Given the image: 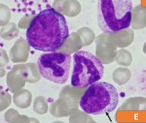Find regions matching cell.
<instances>
[{"mask_svg":"<svg viewBox=\"0 0 146 123\" xmlns=\"http://www.w3.org/2000/svg\"><path fill=\"white\" fill-rule=\"evenodd\" d=\"M33 110L37 114L43 115L48 113V103L46 98L44 96L36 97L33 102Z\"/></svg>","mask_w":146,"mask_h":123,"instance_id":"cell-20","label":"cell"},{"mask_svg":"<svg viewBox=\"0 0 146 123\" xmlns=\"http://www.w3.org/2000/svg\"><path fill=\"white\" fill-rule=\"evenodd\" d=\"M108 36V33L103 32L95 39L96 56L103 64L113 63L117 54V48L110 45Z\"/></svg>","mask_w":146,"mask_h":123,"instance_id":"cell-8","label":"cell"},{"mask_svg":"<svg viewBox=\"0 0 146 123\" xmlns=\"http://www.w3.org/2000/svg\"><path fill=\"white\" fill-rule=\"evenodd\" d=\"M11 18V11L8 6L0 4V26H3L10 22Z\"/></svg>","mask_w":146,"mask_h":123,"instance_id":"cell-23","label":"cell"},{"mask_svg":"<svg viewBox=\"0 0 146 123\" xmlns=\"http://www.w3.org/2000/svg\"><path fill=\"white\" fill-rule=\"evenodd\" d=\"M18 114H19V112L17 110L14 109H10L5 114V121L7 122L13 123V121L15 120V118Z\"/></svg>","mask_w":146,"mask_h":123,"instance_id":"cell-26","label":"cell"},{"mask_svg":"<svg viewBox=\"0 0 146 123\" xmlns=\"http://www.w3.org/2000/svg\"><path fill=\"white\" fill-rule=\"evenodd\" d=\"M9 61L10 59L7 51L4 49L0 48V66L5 67L8 64Z\"/></svg>","mask_w":146,"mask_h":123,"instance_id":"cell-27","label":"cell"},{"mask_svg":"<svg viewBox=\"0 0 146 123\" xmlns=\"http://www.w3.org/2000/svg\"><path fill=\"white\" fill-rule=\"evenodd\" d=\"M28 80L27 64L15 65L7 74V85L11 93H14L24 87Z\"/></svg>","mask_w":146,"mask_h":123,"instance_id":"cell-7","label":"cell"},{"mask_svg":"<svg viewBox=\"0 0 146 123\" xmlns=\"http://www.w3.org/2000/svg\"><path fill=\"white\" fill-rule=\"evenodd\" d=\"M143 51L145 54L146 55V42H145V44L143 45Z\"/></svg>","mask_w":146,"mask_h":123,"instance_id":"cell-30","label":"cell"},{"mask_svg":"<svg viewBox=\"0 0 146 123\" xmlns=\"http://www.w3.org/2000/svg\"><path fill=\"white\" fill-rule=\"evenodd\" d=\"M54 1H56V0H54Z\"/></svg>","mask_w":146,"mask_h":123,"instance_id":"cell-31","label":"cell"},{"mask_svg":"<svg viewBox=\"0 0 146 123\" xmlns=\"http://www.w3.org/2000/svg\"><path fill=\"white\" fill-rule=\"evenodd\" d=\"M131 78V72L127 67H118L112 74V79L115 84L124 85Z\"/></svg>","mask_w":146,"mask_h":123,"instance_id":"cell-16","label":"cell"},{"mask_svg":"<svg viewBox=\"0 0 146 123\" xmlns=\"http://www.w3.org/2000/svg\"><path fill=\"white\" fill-rule=\"evenodd\" d=\"M81 12V5L78 0H64L61 13L69 18L78 16Z\"/></svg>","mask_w":146,"mask_h":123,"instance_id":"cell-15","label":"cell"},{"mask_svg":"<svg viewBox=\"0 0 146 123\" xmlns=\"http://www.w3.org/2000/svg\"><path fill=\"white\" fill-rule=\"evenodd\" d=\"M11 95L7 92L0 90V112L8 108L11 104Z\"/></svg>","mask_w":146,"mask_h":123,"instance_id":"cell-24","label":"cell"},{"mask_svg":"<svg viewBox=\"0 0 146 123\" xmlns=\"http://www.w3.org/2000/svg\"><path fill=\"white\" fill-rule=\"evenodd\" d=\"M119 96L116 88L106 82L91 84L83 92L79 106L88 114L100 115L111 113L118 104Z\"/></svg>","mask_w":146,"mask_h":123,"instance_id":"cell-2","label":"cell"},{"mask_svg":"<svg viewBox=\"0 0 146 123\" xmlns=\"http://www.w3.org/2000/svg\"><path fill=\"white\" fill-rule=\"evenodd\" d=\"M29 43L27 39H19L15 42L10 51V59L14 63H25L30 53Z\"/></svg>","mask_w":146,"mask_h":123,"instance_id":"cell-10","label":"cell"},{"mask_svg":"<svg viewBox=\"0 0 146 123\" xmlns=\"http://www.w3.org/2000/svg\"><path fill=\"white\" fill-rule=\"evenodd\" d=\"M64 2V0H56V1H54L53 5H52V7H53V9H55L56 11H58V12L61 13L62 7H63Z\"/></svg>","mask_w":146,"mask_h":123,"instance_id":"cell-28","label":"cell"},{"mask_svg":"<svg viewBox=\"0 0 146 123\" xmlns=\"http://www.w3.org/2000/svg\"><path fill=\"white\" fill-rule=\"evenodd\" d=\"M76 32L81 39L83 47L91 45L94 42L95 39H96L94 32L91 28H88V27H82V28H79Z\"/></svg>","mask_w":146,"mask_h":123,"instance_id":"cell-18","label":"cell"},{"mask_svg":"<svg viewBox=\"0 0 146 123\" xmlns=\"http://www.w3.org/2000/svg\"><path fill=\"white\" fill-rule=\"evenodd\" d=\"M83 47V43L80 36L77 32H72L69 34V37H67L63 45L60 47L58 52L71 55L79 51Z\"/></svg>","mask_w":146,"mask_h":123,"instance_id":"cell-11","label":"cell"},{"mask_svg":"<svg viewBox=\"0 0 146 123\" xmlns=\"http://www.w3.org/2000/svg\"><path fill=\"white\" fill-rule=\"evenodd\" d=\"M19 33L18 27L14 23H10L2 26L0 29V37L3 39L11 40L16 37Z\"/></svg>","mask_w":146,"mask_h":123,"instance_id":"cell-17","label":"cell"},{"mask_svg":"<svg viewBox=\"0 0 146 123\" xmlns=\"http://www.w3.org/2000/svg\"><path fill=\"white\" fill-rule=\"evenodd\" d=\"M131 0H98L97 20L102 32L112 33L131 26Z\"/></svg>","mask_w":146,"mask_h":123,"instance_id":"cell-3","label":"cell"},{"mask_svg":"<svg viewBox=\"0 0 146 123\" xmlns=\"http://www.w3.org/2000/svg\"><path fill=\"white\" fill-rule=\"evenodd\" d=\"M14 104L20 109H27L31 106L32 102V94L29 90L23 89L14 93L13 97Z\"/></svg>","mask_w":146,"mask_h":123,"instance_id":"cell-14","label":"cell"},{"mask_svg":"<svg viewBox=\"0 0 146 123\" xmlns=\"http://www.w3.org/2000/svg\"><path fill=\"white\" fill-rule=\"evenodd\" d=\"M85 89L66 85L60 90L59 97L50 104V113L54 117H66L78 110L79 101Z\"/></svg>","mask_w":146,"mask_h":123,"instance_id":"cell-6","label":"cell"},{"mask_svg":"<svg viewBox=\"0 0 146 123\" xmlns=\"http://www.w3.org/2000/svg\"><path fill=\"white\" fill-rule=\"evenodd\" d=\"M69 122L70 123H80V122H94V120L91 118L88 114L85 112L76 110L70 116Z\"/></svg>","mask_w":146,"mask_h":123,"instance_id":"cell-22","label":"cell"},{"mask_svg":"<svg viewBox=\"0 0 146 123\" xmlns=\"http://www.w3.org/2000/svg\"><path fill=\"white\" fill-rule=\"evenodd\" d=\"M110 45L115 48H124L129 46L134 41L135 33L131 28H125L118 32L108 33Z\"/></svg>","mask_w":146,"mask_h":123,"instance_id":"cell-9","label":"cell"},{"mask_svg":"<svg viewBox=\"0 0 146 123\" xmlns=\"http://www.w3.org/2000/svg\"><path fill=\"white\" fill-rule=\"evenodd\" d=\"M146 111V98L132 97L123 103L118 111Z\"/></svg>","mask_w":146,"mask_h":123,"instance_id":"cell-13","label":"cell"},{"mask_svg":"<svg viewBox=\"0 0 146 123\" xmlns=\"http://www.w3.org/2000/svg\"><path fill=\"white\" fill-rule=\"evenodd\" d=\"M27 66L28 68V83L34 84L38 82L41 78V74L39 71L37 64L35 63H27Z\"/></svg>","mask_w":146,"mask_h":123,"instance_id":"cell-21","label":"cell"},{"mask_svg":"<svg viewBox=\"0 0 146 123\" xmlns=\"http://www.w3.org/2000/svg\"><path fill=\"white\" fill-rule=\"evenodd\" d=\"M115 61L118 65L128 67L131 65L133 57L129 50L124 48H121L119 50H117V54Z\"/></svg>","mask_w":146,"mask_h":123,"instance_id":"cell-19","label":"cell"},{"mask_svg":"<svg viewBox=\"0 0 146 123\" xmlns=\"http://www.w3.org/2000/svg\"><path fill=\"white\" fill-rule=\"evenodd\" d=\"M72 57L70 54L55 51L40 55L37 66L41 77L54 83H66L70 75Z\"/></svg>","mask_w":146,"mask_h":123,"instance_id":"cell-5","label":"cell"},{"mask_svg":"<svg viewBox=\"0 0 146 123\" xmlns=\"http://www.w3.org/2000/svg\"><path fill=\"white\" fill-rule=\"evenodd\" d=\"M69 28L64 15L53 7L35 15L27 29V40L35 50L58 51L69 37Z\"/></svg>","mask_w":146,"mask_h":123,"instance_id":"cell-1","label":"cell"},{"mask_svg":"<svg viewBox=\"0 0 146 123\" xmlns=\"http://www.w3.org/2000/svg\"><path fill=\"white\" fill-rule=\"evenodd\" d=\"M35 17V15H27L21 18L19 20L18 24V27L19 28H22V29H27L29 26L30 23L32 22V19Z\"/></svg>","mask_w":146,"mask_h":123,"instance_id":"cell-25","label":"cell"},{"mask_svg":"<svg viewBox=\"0 0 146 123\" xmlns=\"http://www.w3.org/2000/svg\"><path fill=\"white\" fill-rule=\"evenodd\" d=\"M131 28L134 30H141L146 27V7L141 5H136L132 9Z\"/></svg>","mask_w":146,"mask_h":123,"instance_id":"cell-12","label":"cell"},{"mask_svg":"<svg viewBox=\"0 0 146 123\" xmlns=\"http://www.w3.org/2000/svg\"><path fill=\"white\" fill-rule=\"evenodd\" d=\"M5 74H6V70L5 69L4 67L0 66V78L5 77Z\"/></svg>","mask_w":146,"mask_h":123,"instance_id":"cell-29","label":"cell"},{"mask_svg":"<svg viewBox=\"0 0 146 123\" xmlns=\"http://www.w3.org/2000/svg\"><path fill=\"white\" fill-rule=\"evenodd\" d=\"M71 85L80 89L87 88L100 81L104 75V64L88 51H78L73 55Z\"/></svg>","mask_w":146,"mask_h":123,"instance_id":"cell-4","label":"cell"}]
</instances>
